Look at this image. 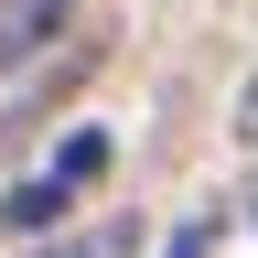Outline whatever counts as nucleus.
Masks as SVG:
<instances>
[{
    "label": "nucleus",
    "instance_id": "20e7f679",
    "mask_svg": "<svg viewBox=\"0 0 258 258\" xmlns=\"http://www.w3.org/2000/svg\"><path fill=\"white\" fill-rule=\"evenodd\" d=\"M215 247V226H183V237H172V258H205Z\"/></svg>",
    "mask_w": 258,
    "mask_h": 258
},
{
    "label": "nucleus",
    "instance_id": "7ed1b4c3",
    "mask_svg": "<svg viewBox=\"0 0 258 258\" xmlns=\"http://www.w3.org/2000/svg\"><path fill=\"white\" fill-rule=\"evenodd\" d=\"M237 151H258V76L237 86Z\"/></svg>",
    "mask_w": 258,
    "mask_h": 258
},
{
    "label": "nucleus",
    "instance_id": "f03ea898",
    "mask_svg": "<svg viewBox=\"0 0 258 258\" xmlns=\"http://www.w3.org/2000/svg\"><path fill=\"white\" fill-rule=\"evenodd\" d=\"M54 258H140V226H118V215H108V226H86V237H76V247H54Z\"/></svg>",
    "mask_w": 258,
    "mask_h": 258
},
{
    "label": "nucleus",
    "instance_id": "f257e3e1",
    "mask_svg": "<svg viewBox=\"0 0 258 258\" xmlns=\"http://www.w3.org/2000/svg\"><path fill=\"white\" fill-rule=\"evenodd\" d=\"M64 215H76V194H64L54 172H32V183H11V194H0V226H11V237H54Z\"/></svg>",
    "mask_w": 258,
    "mask_h": 258
}]
</instances>
